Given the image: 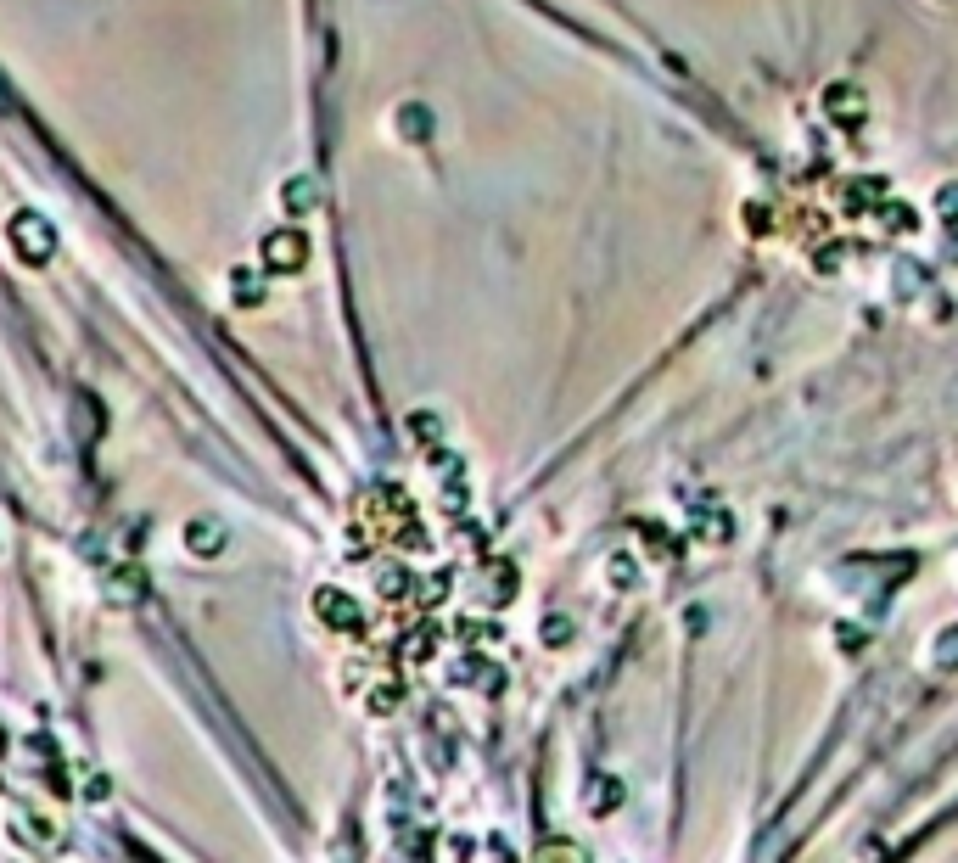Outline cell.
<instances>
[{
  "label": "cell",
  "mask_w": 958,
  "mask_h": 863,
  "mask_svg": "<svg viewBox=\"0 0 958 863\" xmlns=\"http://www.w3.org/2000/svg\"><path fill=\"white\" fill-rule=\"evenodd\" d=\"M230 292H236V303H264V292H258V281H253V269H230Z\"/></svg>",
  "instance_id": "obj_4"
},
{
  "label": "cell",
  "mask_w": 958,
  "mask_h": 863,
  "mask_svg": "<svg viewBox=\"0 0 958 863\" xmlns=\"http://www.w3.org/2000/svg\"><path fill=\"white\" fill-rule=\"evenodd\" d=\"M314 197H320V191H314V180L309 174H297V180H286V191H281V202H286V213H309L314 208Z\"/></svg>",
  "instance_id": "obj_3"
},
{
  "label": "cell",
  "mask_w": 958,
  "mask_h": 863,
  "mask_svg": "<svg viewBox=\"0 0 958 863\" xmlns=\"http://www.w3.org/2000/svg\"><path fill=\"white\" fill-rule=\"evenodd\" d=\"M303 264H309V236H303V230H269L264 236V269L297 275Z\"/></svg>",
  "instance_id": "obj_2"
},
{
  "label": "cell",
  "mask_w": 958,
  "mask_h": 863,
  "mask_svg": "<svg viewBox=\"0 0 958 863\" xmlns=\"http://www.w3.org/2000/svg\"><path fill=\"white\" fill-rule=\"evenodd\" d=\"M6 241H12V253L23 258V264H45V258L57 253V230H51V219H40V213H12L6 219Z\"/></svg>",
  "instance_id": "obj_1"
},
{
  "label": "cell",
  "mask_w": 958,
  "mask_h": 863,
  "mask_svg": "<svg viewBox=\"0 0 958 863\" xmlns=\"http://www.w3.org/2000/svg\"><path fill=\"white\" fill-rule=\"evenodd\" d=\"M404 135H426V113H415V107H409V113H404Z\"/></svg>",
  "instance_id": "obj_5"
}]
</instances>
